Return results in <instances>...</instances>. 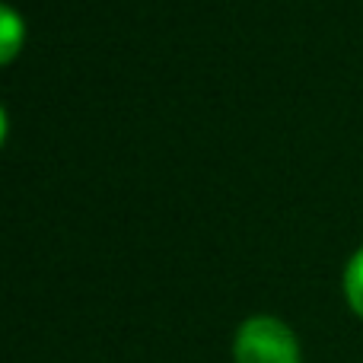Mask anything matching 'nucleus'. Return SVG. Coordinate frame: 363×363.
<instances>
[{
    "label": "nucleus",
    "instance_id": "1",
    "mask_svg": "<svg viewBox=\"0 0 363 363\" xmlns=\"http://www.w3.org/2000/svg\"><path fill=\"white\" fill-rule=\"evenodd\" d=\"M236 363H300V341L274 315H252L233 338Z\"/></svg>",
    "mask_w": 363,
    "mask_h": 363
},
{
    "label": "nucleus",
    "instance_id": "2",
    "mask_svg": "<svg viewBox=\"0 0 363 363\" xmlns=\"http://www.w3.org/2000/svg\"><path fill=\"white\" fill-rule=\"evenodd\" d=\"M23 42H26V23L19 19V13L13 6H4L0 10V61L10 64L19 55Z\"/></svg>",
    "mask_w": 363,
    "mask_h": 363
},
{
    "label": "nucleus",
    "instance_id": "3",
    "mask_svg": "<svg viewBox=\"0 0 363 363\" xmlns=\"http://www.w3.org/2000/svg\"><path fill=\"white\" fill-rule=\"evenodd\" d=\"M345 296H347V306L363 319V249L354 252L345 268Z\"/></svg>",
    "mask_w": 363,
    "mask_h": 363
}]
</instances>
